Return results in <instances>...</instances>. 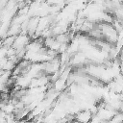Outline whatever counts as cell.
<instances>
[{
    "mask_svg": "<svg viewBox=\"0 0 123 123\" xmlns=\"http://www.w3.org/2000/svg\"><path fill=\"white\" fill-rule=\"evenodd\" d=\"M92 117L93 114L89 110H83L75 114V120H77L79 123H89Z\"/></svg>",
    "mask_w": 123,
    "mask_h": 123,
    "instance_id": "6da1fadb",
    "label": "cell"
}]
</instances>
